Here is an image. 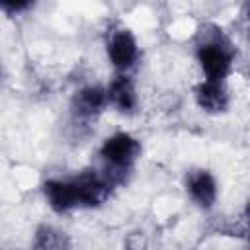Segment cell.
I'll return each mask as SVG.
<instances>
[{
	"label": "cell",
	"mask_w": 250,
	"mask_h": 250,
	"mask_svg": "<svg viewBox=\"0 0 250 250\" xmlns=\"http://www.w3.org/2000/svg\"><path fill=\"white\" fill-rule=\"evenodd\" d=\"M195 59H197V64H199L203 76H205L203 80L227 82V78L232 72L234 53L225 39H219V37L205 39L203 43L197 45Z\"/></svg>",
	"instance_id": "obj_2"
},
{
	"label": "cell",
	"mask_w": 250,
	"mask_h": 250,
	"mask_svg": "<svg viewBox=\"0 0 250 250\" xmlns=\"http://www.w3.org/2000/svg\"><path fill=\"white\" fill-rule=\"evenodd\" d=\"M186 191L189 195V199L203 211L213 209V205L217 203V195H219V186L215 176L205 170V168H197V170H189L186 176Z\"/></svg>",
	"instance_id": "obj_5"
},
{
	"label": "cell",
	"mask_w": 250,
	"mask_h": 250,
	"mask_svg": "<svg viewBox=\"0 0 250 250\" xmlns=\"http://www.w3.org/2000/svg\"><path fill=\"white\" fill-rule=\"evenodd\" d=\"M195 104L201 111L219 115L225 113L230 105V96L225 82H213V80H201L193 90Z\"/></svg>",
	"instance_id": "obj_7"
},
{
	"label": "cell",
	"mask_w": 250,
	"mask_h": 250,
	"mask_svg": "<svg viewBox=\"0 0 250 250\" xmlns=\"http://www.w3.org/2000/svg\"><path fill=\"white\" fill-rule=\"evenodd\" d=\"M31 250H70V238L57 227L41 225L33 232Z\"/></svg>",
	"instance_id": "obj_9"
},
{
	"label": "cell",
	"mask_w": 250,
	"mask_h": 250,
	"mask_svg": "<svg viewBox=\"0 0 250 250\" xmlns=\"http://www.w3.org/2000/svg\"><path fill=\"white\" fill-rule=\"evenodd\" d=\"M141 156V141L127 131L109 135L100 146L104 174L113 186L121 184Z\"/></svg>",
	"instance_id": "obj_1"
},
{
	"label": "cell",
	"mask_w": 250,
	"mask_h": 250,
	"mask_svg": "<svg viewBox=\"0 0 250 250\" xmlns=\"http://www.w3.org/2000/svg\"><path fill=\"white\" fill-rule=\"evenodd\" d=\"M105 90H107V102L115 111L123 115L135 113L139 105V96H137L135 82L131 80L129 74H115Z\"/></svg>",
	"instance_id": "obj_8"
},
{
	"label": "cell",
	"mask_w": 250,
	"mask_h": 250,
	"mask_svg": "<svg viewBox=\"0 0 250 250\" xmlns=\"http://www.w3.org/2000/svg\"><path fill=\"white\" fill-rule=\"evenodd\" d=\"M246 18H248V20H250V4H248V6H246Z\"/></svg>",
	"instance_id": "obj_12"
},
{
	"label": "cell",
	"mask_w": 250,
	"mask_h": 250,
	"mask_svg": "<svg viewBox=\"0 0 250 250\" xmlns=\"http://www.w3.org/2000/svg\"><path fill=\"white\" fill-rule=\"evenodd\" d=\"M107 105H109L107 90L98 84L80 88L72 98V113L80 121H90V119L98 117Z\"/></svg>",
	"instance_id": "obj_6"
},
{
	"label": "cell",
	"mask_w": 250,
	"mask_h": 250,
	"mask_svg": "<svg viewBox=\"0 0 250 250\" xmlns=\"http://www.w3.org/2000/svg\"><path fill=\"white\" fill-rule=\"evenodd\" d=\"M244 215H246V223H248V236H250V199L246 201V209H244Z\"/></svg>",
	"instance_id": "obj_11"
},
{
	"label": "cell",
	"mask_w": 250,
	"mask_h": 250,
	"mask_svg": "<svg viewBox=\"0 0 250 250\" xmlns=\"http://www.w3.org/2000/svg\"><path fill=\"white\" fill-rule=\"evenodd\" d=\"M0 8L8 14V16H16L20 12H25L31 8V2H14V0H2L0 2Z\"/></svg>",
	"instance_id": "obj_10"
},
{
	"label": "cell",
	"mask_w": 250,
	"mask_h": 250,
	"mask_svg": "<svg viewBox=\"0 0 250 250\" xmlns=\"http://www.w3.org/2000/svg\"><path fill=\"white\" fill-rule=\"evenodd\" d=\"M107 59L119 74H127L139 61V43L131 29L119 27L107 39Z\"/></svg>",
	"instance_id": "obj_3"
},
{
	"label": "cell",
	"mask_w": 250,
	"mask_h": 250,
	"mask_svg": "<svg viewBox=\"0 0 250 250\" xmlns=\"http://www.w3.org/2000/svg\"><path fill=\"white\" fill-rule=\"evenodd\" d=\"M43 197L55 213H68L80 209L74 178H51L43 182Z\"/></svg>",
	"instance_id": "obj_4"
}]
</instances>
